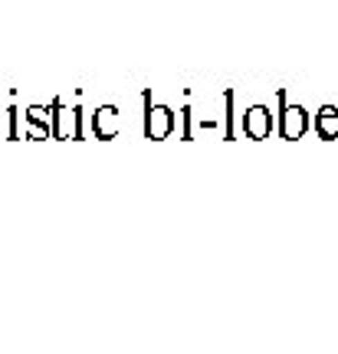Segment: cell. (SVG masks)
<instances>
[{"mask_svg":"<svg viewBox=\"0 0 338 354\" xmlns=\"http://www.w3.org/2000/svg\"><path fill=\"white\" fill-rule=\"evenodd\" d=\"M118 128H122V115H118L115 105H99L92 112V131H96V138L112 141L118 135Z\"/></svg>","mask_w":338,"mask_h":354,"instance_id":"obj_5","label":"cell"},{"mask_svg":"<svg viewBox=\"0 0 338 354\" xmlns=\"http://www.w3.org/2000/svg\"><path fill=\"white\" fill-rule=\"evenodd\" d=\"M141 102H145V138H168L175 131V112L168 105H151V92H145Z\"/></svg>","mask_w":338,"mask_h":354,"instance_id":"obj_2","label":"cell"},{"mask_svg":"<svg viewBox=\"0 0 338 354\" xmlns=\"http://www.w3.org/2000/svg\"><path fill=\"white\" fill-rule=\"evenodd\" d=\"M26 135H30V138H50V128H39V125H26Z\"/></svg>","mask_w":338,"mask_h":354,"instance_id":"obj_9","label":"cell"},{"mask_svg":"<svg viewBox=\"0 0 338 354\" xmlns=\"http://www.w3.org/2000/svg\"><path fill=\"white\" fill-rule=\"evenodd\" d=\"M233 92L226 88L224 92V138H233Z\"/></svg>","mask_w":338,"mask_h":354,"instance_id":"obj_8","label":"cell"},{"mask_svg":"<svg viewBox=\"0 0 338 354\" xmlns=\"http://www.w3.org/2000/svg\"><path fill=\"white\" fill-rule=\"evenodd\" d=\"M273 112L266 109V105H253L250 112L243 115V131H247V138L253 141H263L269 138V131H273Z\"/></svg>","mask_w":338,"mask_h":354,"instance_id":"obj_4","label":"cell"},{"mask_svg":"<svg viewBox=\"0 0 338 354\" xmlns=\"http://www.w3.org/2000/svg\"><path fill=\"white\" fill-rule=\"evenodd\" d=\"M53 138H82V118H79V109H69L63 99L53 102V125H50Z\"/></svg>","mask_w":338,"mask_h":354,"instance_id":"obj_3","label":"cell"},{"mask_svg":"<svg viewBox=\"0 0 338 354\" xmlns=\"http://www.w3.org/2000/svg\"><path fill=\"white\" fill-rule=\"evenodd\" d=\"M26 125L50 128L53 125V105H30V109H26Z\"/></svg>","mask_w":338,"mask_h":354,"instance_id":"obj_7","label":"cell"},{"mask_svg":"<svg viewBox=\"0 0 338 354\" xmlns=\"http://www.w3.org/2000/svg\"><path fill=\"white\" fill-rule=\"evenodd\" d=\"M276 105H279V118H276V128L286 141H299L305 131H309V112L302 105H289L286 102V88H279L276 95Z\"/></svg>","mask_w":338,"mask_h":354,"instance_id":"obj_1","label":"cell"},{"mask_svg":"<svg viewBox=\"0 0 338 354\" xmlns=\"http://www.w3.org/2000/svg\"><path fill=\"white\" fill-rule=\"evenodd\" d=\"M312 125H315V131H319V138L335 141L338 138V109L335 105H322V109L315 112Z\"/></svg>","mask_w":338,"mask_h":354,"instance_id":"obj_6","label":"cell"}]
</instances>
